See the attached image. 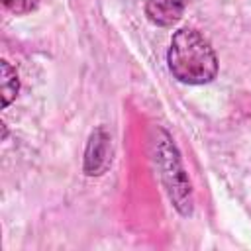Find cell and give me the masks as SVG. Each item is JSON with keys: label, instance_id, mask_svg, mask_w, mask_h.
<instances>
[{"label": "cell", "instance_id": "1", "mask_svg": "<svg viewBox=\"0 0 251 251\" xmlns=\"http://www.w3.org/2000/svg\"><path fill=\"white\" fill-rule=\"evenodd\" d=\"M167 63L173 76L184 84H206L218 75V57L210 41L194 27L175 31Z\"/></svg>", "mask_w": 251, "mask_h": 251}, {"label": "cell", "instance_id": "2", "mask_svg": "<svg viewBox=\"0 0 251 251\" xmlns=\"http://www.w3.org/2000/svg\"><path fill=\"white\" fill-rule=\"evenodd\" d=\"M155 145V161L159 167V176L165 184V190L169 192L171 202L176 206V210L184 216H188L192 212V190H190V182L184 175V169L180 165L178 153L175 149V145L171 143V137L163 131V139L153 141Z\"/></svg>", "mask_w": 251, "mask_h": 251}, {"label": "cell", "instance_id": "3", "mask_svg": "<svg viewBox=\"0 0 251 251\" xmlns=\"http://www.w3.org/2000/svg\"><path fill=\"white\" fill-rule=\"evenodd\" d=\"M110 135L104 127H96L84 151V173L90 176L102 175L110 167Z\"/></svg>", "mask_w": 251, "mask_h": 251}, {"label": "cell", "instance_id": "4", "mask_svg": "<svg viewBox=\"0 0 251 251\" xmlns=\"http://www.w3.org/2000/svg\"><path fill=\"white\" fill-rule=\"evenodd\" d=\"M184 14V0H147L145 16L161 27L175 25Z\"/></svg>", "mask_w": 251, "mask_h": 251}, {"label": "cell", "instance_id": "5", "mask_svg": "<svg viewBox=\"0 0 251 251\" xmlns=\"http://www.w3.org/2000/svg\"><path fill=\"white\" fill-rule=\"evenodd\" d=\"M0 67H2V106L6 108L20 90V78L8 61H2Z\"/></svg>", "mask_w": 251, "mask_h": 251}, {"label": "cell", "instance_id": "6", "mask_svg": "<svg viewBox=\"0 0 251 251\" xmlns=\"http://www.w3.org/2000/svg\"><path fill=\"white\" fill-rule=\"evenodd\" d=\"M37 2H39V0H2L4 8H6L8 12H12V14H18V16L35 10V8H37Z\"/></svg>", "mask_w": 251, "mask_h": 251}]
</instances>
